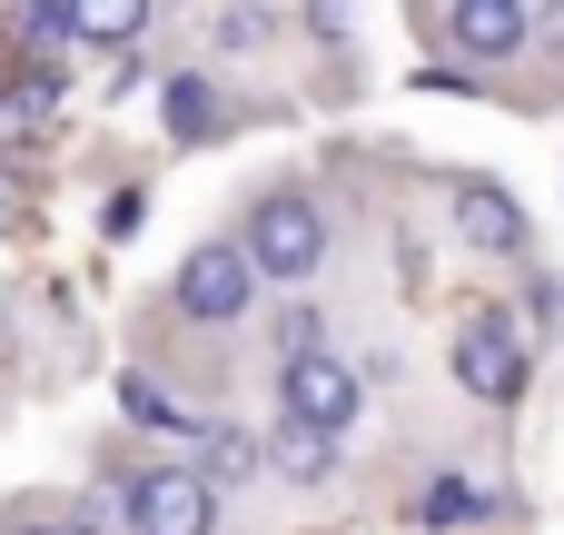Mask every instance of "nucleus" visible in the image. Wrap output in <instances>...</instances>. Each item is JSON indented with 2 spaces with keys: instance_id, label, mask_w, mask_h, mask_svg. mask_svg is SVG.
I'll list each match as a JSON object with an SVG mask.
<instances>
[{
  "instance_id": "obj_1",
  "label": "nucleus",
  "mask_w": 564,
  "mask_h": 535,
  "mask_svg": "<svg viewBox=\"0 0 564 535\" xmlns=\"http://www.w3.org/2000/svg\"><path fill=\"white\" fill-rule=\"evenodd\" d=\"M238 248H248V268H258V278L307 288V278H317V258H327V218H317V199H307V189H268V199L248 208Z\"/></svg>"
},
{
  "instance_id": "obj_2",
  "label": "nucleus",
  "mask_w": 564,
  "mask_h": 535,
  "mask_svg": "<svg viewBox=\"0 0 564 535\" xmlns=\"http://www.w3.org/2000/svg\"><path fill=\"white\" fill-rule=\"evenodd\" d=\"M248 298H258V268H248V248H238V238L188 248V258H178V278H169V308H178V318H198V328H238V318H248Z\"/></svg>"
},
{
  "instance_id": "obj_3",
  "label": "nucleus",
  "mask_w": 564,
  "mask_h": 535,
  "mask_svg": "<svg viewBox=\"0 0 564 535\" xmlns=\"http://www.w3.org/2000/svg\"><path fill=\"white\" fill-rule=\"evenodd\" d=\"M119 516H129V535H208L218 526V486L198 467H149V477L119 486Z\"/></svg>"
},
{
  "instance_id": "obj_4",
  "label": "nucleus",
  "mask_w": 564,
  "mask_h": 535,
  "mask_svg": "<svg viewBox=\"0 0 564 535\" xmlns=\"http://www.w3.org/2000/svg\"><path fill=\"white\" fill-rule=\"evenodd\" d=\"M456 377H466V397L516 407V387H525V347L506 338V318H496V308H476V318L456 328Z\"/></svg>"
},
{
  "instance_id": "obj_5",
  "label": "nucleus",
  "mask_w": 564,
  "mask_h": 535,
  "mask_svg": "<svg viewBox=\"0 0 564 535\" xmlns=\"http://www.w3.org/2000/svg\"><path fill=\"white\" fill-rule=\"evenodd\" d=\"M278 387H288V417H297V427H317V437H347V427H357V367H337V357H297Z\"/></svg>"
},
{
  "instance_id": "obj_6",
  "label": "nucleus",
  "mask_w": 564,
  "mask_h": 535,
  "mask_svg": "<svg viewBox=\"0 0 564 535\" xmlns=\"http://www.w3.org/2000/svg\"><path fill=\"white\" fill-rule=\"evenodd\" d=\"M446 40L466 60H516L535 40V10L525 0H446Z\"/></svg>"
},
{
  "instance_id": "obj_7",
  "label": "nucleus",
  "mask_w": 564,
  "mask_h": 535,
  "mask_svg": "<svg viewBox=\"0 0 564 535\" xmlns=\"http://www.w3.org/2000/svg\"><path fill=\"white\" fill-rule=\"evenodd\" d=\"M456 238L486 248V258H516V248H525V208H516L496 179H456Z\"/></svg>"
},
{
  "instance_id": "obj_8",
  "label": "nucleus",
  "mask_w": 564,
  "mask_h": 535,
  "mask_svg": "<svg viewBox=\"0 0 564 535\" xmlns=\"http://www.w3.org/2000/svg\"><path fill=\"white\" fill-rule=\"evenodd\" d=\"M159 119H169V139H218L228 129V99H218V79H198V69H178L169 89H159Z\"/></svg>"
},
{
  "instance_id": "obj_9",
  "label": "nucleus",
  "mask_w": 564,
  "mask_h": 535,
  "mask_svg": "<svg viewBox=\"0 0 564 535\" xmlns=\"http://www.w3.org/2000/svg\"><path fill=\"white\" fill-rule=\"evenodd\" d=\"M69 50H129L149 30V0H69Z\"/></svg>"
},
{
  "instance_id": "obj_10",
  "label": "nucleus",
  "mask_w": 564,
  "mask_h": 535,
  "mask_svg": "<svg viewBox=\"0 0 564 535\" xmlns=\"http://www.w3.org/2000/svg\"><path fill=\"white\" fill-rule=\"evenodd\" d=\"M258 457H268V467H278V477H288V486H317V477H327V467H337V437H317V427H297V417H278V427H268V447H258Z\"/></svg>"
},
{
  "instance_id": "obj_11",
  "label": "nucleus",
  "mask_w": 564,
  "mask_h": 535,
  "mask_svg": "<svg viewBox=\"0 0 564 535\" xmlns=\"http://www.w3.org/2000/svg\"><path fill=\"white\" fill-rule=\"evenodd\" d=\"M476 516H496V496L466 486V477H436V486L416 496V526H476Z\"/></svg>"
},
{
  "instance_id": "obj_12",
  "label": "nucleus",
  "mask_w": 564,
  "mask_h": 535,
  "mask_svg": "<svg viewBox=\"0 0 564 535\" xmlns=\"http://www.w3.org/2000/svg\"><path fill=\"white\" fill-rule=\"evenodd\" d=\"M258 467V437H238V427H198V477L208 486H238Z\"/></svg>"
},
{
  "instance_id": "obj_13",
  "label": "nucleus",
  "mask_w": 564,
  "mask_h": 535,
  "mask_svg": "<svg viewBox=\"0 0 564 535\" xmlns=\"http://www.w3.org/2000/svg\"><path fill=\"white\" fill-rule=\"evenodd\" d=\"M119 407H129L139 427H188V407H178L159 377H119Z\"/></svg>"
},
{
  "instance_id": "obj_14",
  "label": "nucleus",
  "mask_w": 564,
  "mask_h": 535,
  "mask_svg": "<svg viewBox=\"0 0 564 535\" xmlns=\"http://www.w3.org/2000/svg\"><path fill=\"white\" fill-rule=\"evenodd\" d=\"M297 357H327V318L317 308H288L278 318V367H297Z\"/></svg>"
},
{
  "instance_id": "obj_15",
  "label": "nucleus",
  "mask_w": 564,
  "mask_h": 535,
  "mask_svg": "<svg viewBox=\"0 0 564 535\" xmlns=\"http://www.w3.org/2000/svg\"><path fill=\"white\" fill-rule=\"evenodd\" d=\"M268 40V10H218V50H258Z\"/></svg>"
},
{
  "instance_id": "obj_16",
  "label": "nucleus",
  "mask_w": 564,
  "mask_h": 535,
  "mask_svg": "<svg viewBox=\"0 0 564 535\" xmlns=\"http://www.w3.org/2000/svg\"><path fill=\"white\" fill-rule=\"evenodd\" d=\"M535 40H545V60L564 69V0H545V20H535Z\"/></svg>"
},
{
  "instance_id": "obj_17",
  "label": "nucleus",
  "mask_w": 564,
  "mask_h": 535,
  "mask_svg": "<svg viewBox=\"0 0 564 535\" xmlns=\"http://www.w3.org/2000/svg\"><path fill=\"white\" fill-rule=\"evenodd\" d=\"M10 535H79V526H10Z\"/></svg>"
},
{
  "instance_id": "obj_18",
  "label": "nucleus",
  "mask_w": 564,
  "mask_h": 535,
  "mask_svg": "<svg viewBox=\"0 0 564 535\" xmlns=\"http://www.w3.org/2000/svg\"><path fill=\"white\" fill-rule=\"evenodd\" d=\"M0 228H10V189H0Z\"/></svg>"
},
{
  "instance_id": "obj_19",
  "label": "nucleus",
  "mask_w": 564,
  "mask_h": 535,
  "mask_svg": "<svg viewBox=\"0 0 564 535\" xmlns=\"http://www.w3.org/2000/svg\"><path fill=\"white\" fill-rule=\"evenodd\" d=\"M0 69H10V50H0Z\"/></svg>"
}]
</instances>
